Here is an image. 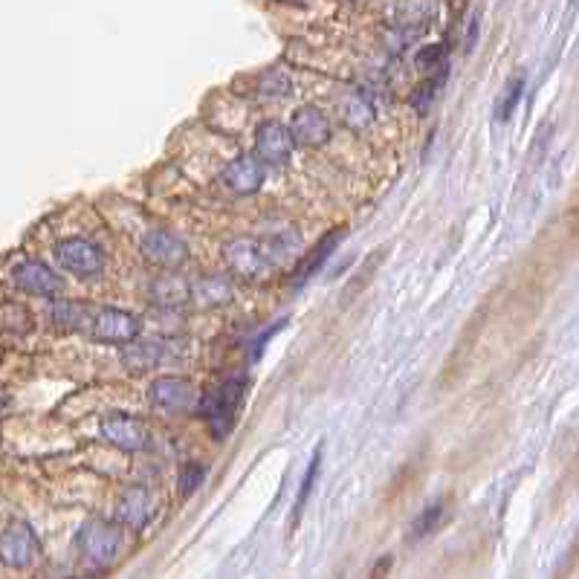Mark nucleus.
I'll use <instances>...</instances> for the list:
<instances>
[{
	"mask_svg": "<svg viewBox=\"0 0 579 579\" xmlns=\"http://www.w3.org/2000/svg\"><path fill=\"white\" fill-rule=\"evenodd\" d=\"M247 377H232L226 380L218 391H212L203 403V417L209 420V429L212 435L223 441L232 429H235V420L241 412V403L247 397Z\"/></svg>",
	"mask_w": 579,
	"mask_h": 579,
	"instance_id": "f257e3e1",
	"label": "nucleus"
},
{
	"mask_svg": "<svg viewBox=\"0 0 579 579\" xmlns=\"http://www.w3.org/2000/svg\"><path fill=\"white\" fill-rule=\"evenodd\" d=\"M79 331H84L96 342L125 345L139 336V319L131 316L128 310H119V307H96V310L87 307Z\"/></svg>",
	"mask_w": 579,
	"mask_h": 579,
	"instance_id": "f03ea898",
	"label": "nucleus"
},
{
	"mask_svg": "<svg viewBox=\"0 0 579 579\" xmlns=\"http://www.w3.org/2000/svg\"><path fill=\"white\" fill-rule=\"evenodd\" d=\"M56 258L67 273H73V276L79 278L99 276L105 270V264H108L105 249L99 247V244H93V241H84V238L61 241L56 247Z\"/></svg>",
	"mask_w": 579,
	"mask_h": 579,
	"instance_id": "7ed1b4c3",
	"label": "nucleus"
},
{
	"mask_svg": "<svg viewBox=\"0 0 579 579\" xmlns=\"http://www.w3.org/2000/svg\"><path fill=\"white\" fill-rule=\"evenodd\" d=\"M76 545L87 562L93 565H111L113 559L119 556L122 548V536L119 530L108 522H87L82 524L79 536H76Z\"/></svg>",
	"mask_w": 579,
	"mask_h": 579,
	"instance_id": "20e7f679",
	"label": "nucleus"
},
{
	"mask_svg": "<svg viewBox=\"0 0 579 579\" xmlns=\"http://www.w3.org/2000/svg\"><path fill=\"white\" fill-rule=\"evenodd\" d=\"M223 258H226L229 270L244 281H261L270 273V261L261 249V241H255V238H232L223 247Z\"/></svg>",
	"mask_w": 579,
	"mask_h": 579,
	"instance_id": "39448f33",
	"label": "nucleus"
},
{
	"mask_svg": "<svg viewBox=\"0 0 579 579\" xmlns=\"http://www.w3.org/2000/svg\"><path fill=\"white\" fill-rule=\"evenodd\" d=\"M38 556V536L24 522H12L0 533V562L9 568H29Z\"/></svg>",
	"mask_w": 579,
	"mask_h": 579,
	"instance_id": "423d86ee",
	"label": "nucleus"
},
{
	"mask_svg": "<svg viewBox=\"0 0 579 579\" xmlns=\"http://www.w3.org/2000/svg\"><path fill=\"white\" fill-rule=\"evenodd\" d=\"M142 255L160 270H180L189 258V247L168 229H151L142 238Z\"/></svg>",
	"mask_w": 579,
	"mask_h": 579,
	"instance_id": "0eeeda50",
	"label": "nucleus"
},
{
	"mask_svg": "<svg viewBox=\"0 0 579 579\" xmlns=\"http://www.w3.org/2000/svg\"><path fill=\"white\" fill-rule=\"evenodd\" d=\"M296 142L290 137V128H284L281 122H261L255 131V151L258 160L267 166H287L293 157Z\"/></svg>",
	"mask_w": 579,
	"mask_h": 579,
	"instance_id": "6e6552de",
	"label": "nucleus"
},
{
	"mask_svg": "<svg viewBox=\"0 0 579 579\" xmlns=\"http://www.w3.org/2000/svg\"><path fill=\"white\" fill-rule=\"evenodd\" d=\"M15 284L29 296H41V299H56L58 293H64V278L58 276L53 267L41 264V261L18 264L15 267Z\"/></svg>",
	"mask_w": 579,
	"mask_h": 579,
	"instance_id": "1a4fd4ad",
	"label": "nucleus"
},
{
	"mask_svg": "<svg viewBox=\"0 0 579 579\" xmlns=\"http://www.w3.org/2000/svg\"><path fill=\"white\" fill-rule=\"evenodd\" d=\"M148 397L157 409L166 412H186L197 406V391L186 377H160L148 388Z\"/></svg>",
	"mask_w": 579,
	"mask_h": 579,
	"instance_id": "9d476101",
	"label": "nucleus"
},
{
	"mask_svg": "<svg viewBox=\"0 0 579 579\" xmlns=\"http://www.w3.org/2000/svg\"><path fill=\"white\" fill-rule=\"evenodd\" d=\"M102 435L122 452H142L148 446V429L145 423L131 414H111L102 420Z\"/></svg>",
	"mask_w": 579,
	"mask_h": 579,
	"instance_id": "9b49d317",
	"label": "nucleus"
},
{
	"mask_svg": "<svg viewBox=\"0 0 579 579\" xmlns=\"http://www.w3.org/2000/svg\"><path fill=\"white\" fill-rule=\"evenodd\" d=\"M290 137L296 145L302 148H319L331 139V119L319 108L307 105L302 111L293 113V122H290Z\"/></svg>",
	"mask_w": 579,
	"mask_h": 579,
	"instance_id": "f8f14e48",
	"label": "nucleus"
},
{
	"mask_svg": "<svg viewBox=\"0 0 579 579\" xmlns=\"http://www.w3.org/2000/svg\"><path fill=\"white\" fill-rule=\"evenodd\" d=\"M264 163L258 157H238L223 168V183L235 194H255L264 186Z\"/></svg>",
	"mask_w": 579,
	"mask_h": 579,
	"instance_id": "ddd939ff",
	"label": "nucleus"
},
{
	"mask_svg": "<svg viewBox=\"0 0 579 579\" xmlns=\"http://www.w3.org/2000/svg\"><path fill=\"white\" fill-rule=\"evenodd\" d=\"M154 507H157L154 496L145 487H131L116 504V519L122 524H128V527H142L154 516Z\"/></svg>",
	"mask_w": 579,
	"mask_h": 579,
	"instance_id": "4468645a",
	"label": "nucleus"
},
{
	"mask_svg": "<svg viewBox=\"0 0 579 579\" xmlns=\"http://www.w3.org/2000/svg\"><path fill=\"white\" fill-rule=\"evenodd\" d=\"M345 238V226H339V229H331L316 247L310 249L307 255L302 258V264H299V270L293 273V284H304V281H310V278L316 276L322 267H325V261L331 258L336 247H339V241Z\"/></svg>",
	"mask_w": 579,
	"mask_h": 579,
	"instance_id": "2eb2a0df",
	"label": "nucleus"
},
{
	"mask_svg": "<svg viewBox=\"0 0 579 579\" xmlns=\"http://www.w3.org/2000/svg\"><path fill=\"white\" fill-rule=\"evenodd\" d=\"M122 362L131 368V371H151V368H157L160 362H163V348L157 345V342H145V339H131V342H125V348H122Z\"/></svg>",
	"mask_w": 579,
	"mask_h": 579,
	"instance_id": "dca6fc26",
	"label": "nucleus"
},
{
	"mask_svg": "<svg viewBox=\"0 0 579 579\" xmlns=\"http://www.w3.org/2000/svg\"><path fill=\"white\" fill-rule=\"evenodd\" d=\"M151 293H154V299L163 304V307H180V304L189 302L192 284L183 276H177V273L168 270L166 276H160L151 284Z\"/></svg>",
	"mask_w": 579,
	"mask_h": 579,
	"instance_id": "f3484780",
	"label": "nucleus"
},
{
	"mask_svg": "<svg viewBox=\"0 0 579 579\" xmlns=\"http://www.w3.org/2000/svg\"><path fill=\"white\" fill-rule=\"evenodd\" d=\"M435 18V6L432 0H400L397 6V15H394V24L400 29H406L409 35L420 32L429 21Z\"/></svg>",
	"mask_w": 579,
	"mask_h": 579,
	"instance_id": "a211bd4d",
	"label": "nucleus"
},
{
	"mask_svg": "<svg viewBox=\"0 0 579 579\" xmlns=\"http://www.w3.org/2000/svg\"><path fill=\"white\" fill-rule=\"evenodd\" d=\"M446 519V501L443 498H435L432 504H426L420 513H417V519L409 527V542H423L426 536H432L441 522Z\"/></svg>",
	"mask_w": 579,
	"mask_h": 579,
	"instance_id": "6ab92c4d",
	"label": "nucleus"
},
{
	"mask_svg": "<svg viewBox=\"0 0 579 579\" xmlns=\"http://www.w3.org/2000/svg\"><path fill=\"white\" fill-rule=\"evenodd\" d=\"M255 93L261 96V99H270V102H276V99H287L290 93H293V82H290V76L284 73V70H264L258 79H255Z\"/></svg>",
	"mask_w": 579,
	"mask_h": 579,
	"instance_id": "aec40b11",
	"label": "nucleus"
},
{
	"mask_svg": "<svg viewBox=\"0 0 579 579\" xmlns=\"http://www.w3.org/2000/svg\"><path fill=\"white\" fill-rule=\"evenodd\" d=\"M192 296H197L200 302L209 304V307H218V304L232 302V284L223 276L200 278L192 287Z\"/></svg>",
	"mask_w": 579,
	"mask_h": 579,
	"instance_id": "412c9836",
	"label": "nucleus"
},
{
	"mask_svg": "<svg viewBox=\"0 0 579 579\" xmlns=\"http://www.w3.org/2000/svg\"><path fill=\"white\" fill-rule=\"evenodd\" d=\"M342 119H345V125H351L354 131H365V128L374 122V105H371L365 96L351 93V96L345 99V105H342Z\"/></svg>",
	"mask_w": 579,
	"mask_h": 579,
	"instance_id": "4be33fe9",
	"label": "nucleus"
},
{
	"mask_svg": "<svg viewBox=\"0 0 579 579\" xmlns=\"http://www.w3.org/2000/svg\"><path fill=\"white\" fill-rule=\"evenodd\" d=\"M319 467H322V446L313 452V461H310V467H307V472H304V481H302V487H299V496H296V504H293V524L299 522L304 504H307V498H310V493H313V484H316Z\"/></svg>",
	"mask_w": 579,
	"mask_h": 579,
	"instance_id": "5701e85b",
	"label": "nucleus"
},
{
	"mask_svg": "<svg viewBox=\"0 0 579 579\" xmlns=\"http://www.w3.org/2000/svg\"><path fill=\"white\" fill-rule=\"evenodd\" d=\"M522 90L524 79H513V82L507 84V90L501 93V99H498V119H501V122H507L510 113L516 111V105H519V99H522Z\"/></svg>",
	"mask_w": 579,
	"mask_h": 579,
	"instance_id": "b1692460",
	"label": "nucleus"
},
{
	"mask_svg": "<svg viewBox=\"0 0 579 579\" xmlns=\"http://www.w3.org/2000/svg\"><path fill=\"white\" fill-rule=\"evenodd\" d=\"M443 84V76H435V79H429V82H423V87L417 90L412 96V105L414 111L426 113L432 108V102H435V96H438V87Z\"/></svg>",
	"mask_w": 579,
	"mask_h": 579,
	"instance_id": "393cba45",
	"label": "nucleus"
},
{
	"mask_svg": "<svg viewBox=\"0 0 579 579\" xmlns=\"http://www.w3.org/2000/svg\"><path fill=\"white\" fill-rule=\"evenodd\" d=\"M203 478H206V469L200 464H189L180 472V496H192L194 490L203 484Z\"/></svg>",
	"mask_w": 579,
	"mask_h": 579,
	"instance_id": "a878e982",
	"label": "nucleus"
},
{
	"mask_svg": "<svg viewBox=\"0 0 579 579\" xmlns=\"http://www.w3.org/2000/svg\"><path fill=\"white\" fill-rule=\"evenodd\" d=\"M284 325H287V319H281V322H278V325H270V328H267V331L261 333V336H258V345H252V357H255V359L261 357V351H264V348H267V345H270V339H273V336H276V333L281 331V328H284Z\"/></svg>",
	"mask_w": 579,
	"mask_h": 579,
	"instance_id": "bb28decb",
	"label": "nucleus"
},
{
	"mask_svg": "<svg viewBox=\"0 0 579 579\" xmlns=\"http://www.w3.org/2000/svg\"><path fill=\"white\" fill-rule=\"evenodd\" d=\"M441 58L443 47L441 44H432V47H426V50L417 53V64H420V67H429V64H435V61H441Z\"/></svg>",
	"mask_w": 579,
	"mask_h": 579,
	"instance_id": "cd10ccee",
	"label": "nucleus"
},
{
	"mask_svg": "<svg viewBox=\"0 0 579 579\" xmlns=\"http://www.w3.org/2000/svg\"><path fill=\"white\" fill-rule=\"evenodd\" d=\"M478 32H481V18L478 15H472V21H469V27H467V53H472V47L478 44Z\"/></svg>",
	"mask_w": 579,
	"mask_h": 579,
	"instance_id": "c85d7f7f",
	"label": "nucleus"
},
{
	"mask_svg": "<svg viewBox=\"0 0 579 579\" xmlns=\"http://www.w3.org/2000/svg\"><path fill=\"white\" fill-rule=\"evenodd\" d=\"M391 562H394L391 556H383V559H380V562L374 565V571H371V577H368V579H386L388 568H391Z\"/></svg>",
	"mask_w": 579,
	"mask_h": 579,
	"instance_id": "c756f323",
	"label": "nucleus"
},
{
	"mask_svg": "<svg viewBox=\"0 0 579 579\" xmlns=\"http://www.w3.org/2000/svg\"><path fill=\"white\" fill-rule=\"evenodd\" d=\"M278 3H287V6H304L307 0H278Z\"/></svg>",
	"mask_w": 579,
	"mask_h": 579,
	"instance_id": "7c9ffc66",
	"label": "nucleus"
}]
</instances>
